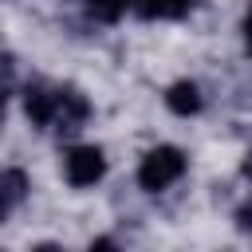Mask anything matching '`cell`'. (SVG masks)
<instances>
[{"mask_svg":"<svg viewBox=\"0 0 252 252\" xmlns=\"http://www.w3.org/2000/svg\"><path fill=\"white\" fill-rule=\"evenodd\" d=\"M106 169H110L106 150L94 142H71L63 150V181L71 189H94L106 177Z\"/></svg>","mask_w":252,"mask_h":252,"instance_id":"7a4b0ae2","label":"cell"},{"mask_svg":"<svg viewBox=\"0 0 252 252\" xmlns=\"http://www.w3.org/2000/svg\"><path fill=\"white\" fill-rule=\"evenodd\" d=\"M91 114H94V106H91L87 91H83V87H75V83H59V87H55L51 126H47V130H55L59 138H75V134L91 122Z\"/></svg>","mask_w":252,"mask_h":252,"instance_id":"3957f363","label":"cell"},{"mask_svg":"<svg viewBox=\"0 0 252 252\" xmlns=\"http://www.w3.org/2000/svg\"><path fill=\"white\" fill-rule=\"evenodd\" d=\"M193 8H197V0H150L146 12H142V20H146V24H154V20L177 24V20H185Z\"/></svg>","mask_w":252,"mask_h":252,"instance_id":"52a82bcc","label":"cell"},{"mask_svg":"<svg viewBox=\"0 0 252 252\" xmlns=\"http://www.w3.org/2000/svg\"><path fill=\"white\" fill-rule=\"evenodd\" d=\"M240 35H244V51L252 55V0L244 4V20H240Z\"/></svg>","mask_w":252,"mask_h":252,"instance_id":"30bf717a","label":"cell"},{"mask_svg":"<svg viewBox=\"0 0 252 252\" xmlns=\"http://www.w3.org/2000/svg\"><path fill=\"white\" fill-rule=\"evenodd\" d=\"M28 197H32V177H28V169L4 165V169H0V224H4Z\"/></svg>","mask_w":252,"mask_h":252,"instance_id":"8992f818","label":"cell"},{"mask_svg":"<svg viewBox=\"0 0 252 252\" xmlns=\"http://www.w3.org/2000/svg\"><path fill=\"white\" fill-rule=\"evenodd\" d=\"M161 102H165V110L173 114V118H197L201 110H205V91H201V83L197 79H173L165 91H161Z\"/></svg>","mask_w":252,"mask_h":252,"instance_id":"277c9868","label":"cell"},{"mask_svg":"<svg viewBox=\"0 0 252 252\" xmlns=\"http://www.w3.org/2000/svg\"><path fill=\"white\" fill-rule=\"evenodd\" d=\"M20 106H24V118H28L35 130H47V126H51V110H55V87L43 83V79L24 83V91H20Z\"/></svg>","mask_w":252,"mask_h":252,"instance_id":"5b68a950","label":"cell"},{"mask_svg":"<svg viewBox=\"0 0 252 252\" xmlns=\"http://www.w3.org/2000/svg\"><path fill=\"white\" fill-rule=\"evenodd\" d=\"M4 102H8V87L0 83V122H4Z\"/></svg>","mask_w":252,"mask_h":252,"instance_id":"7c38bea8","label":"cell"},{"mask_svg":"<svg viewBox=\"0 0 252 252\" xmlns=\"http://www.w3.org/2000/svg\"><path fill=\"white\" fill-rule=\"evenodd\" d=\"M83 12L91 24H118L122 16H130V4L126 0H83Z\"/></svg>","mask_w":252,"mask_h":252,"instance_id":"ba28073f","label":"cell"},{"mask_svg":"<svg viewBox=\"0 0 252 252\" xmlns=\"http://www.w3.org/2000/svg\"><path fill=\"white\" fill-rule=\"evenodd\" d=\"M232 220H236V228H240V232H248V236H252V197L236 205V213H232Z\"/></svg>","mask_w":252,"mask_h":252,"instance_id":"9c48e42d","label":"cell"},{"mask_svg":"<svg viewBox=\"0 0 252 252\" xmlns=\"http://www.w3.org/2000/svg\"><path fill=\"white\" fill-rule=\"evenodd\" d=\"M240 177L248 181V189H252V146L244 150V158H240Z\"/></svg>","mask_w":252,"mask_h":252,"instance_id":"8fae6325","label":"cell"},{"mask_svg":"<svg viewBox=\"0 0 252 252\" xmlns=\"http://www.w3.org/2000/svg\"><path fill=\"white\" fill-rule=\"evenodd\" d=\"M185 169H189V154L181 146H173V142H158L138 158L134 181H138L142 193H165L185 177Z\"/></svg>","mask_w":252,"mask_h":252,"instance_id":"6da1fadb","label":"cell"}]
</instances>
